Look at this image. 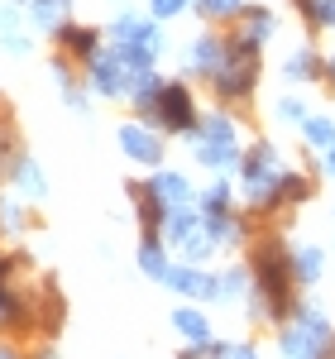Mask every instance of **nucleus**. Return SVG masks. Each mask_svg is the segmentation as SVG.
<instances>
[{
	"label": "nucleus",
	"instance_id": "9d476101",
	"mask_svg": "<svg viewBox=\"0 0 335 359\" xmlns=\"http://www.w3.org/2000/svg\"><path fill=\"white\" fill-rule=\"evenodd\" d=\"M225 53H230V43L225 39H216V34H201L196 43H187V72H196V77H216L221 72Z\"/></svg>",
	"mask_w": 335,
	"mask_h": 359
},
{
	"label": "nucleus",
	"instance_id": "4468645a",
	"mask_svg": "<svg viewBox=\"0 0 335 359\" xmlns=\"http://www.w3.org/2000/svg\"><path fill=\"white\" fill-rule=\"evenodd\" d=\"M172 331L182 335L187 345H211V340H216V335H211V321H206L196 306H177V311H172Z\"/></svg>",
	"mask_w": 335,
	"mask_h": 359
},
{
	"label": "nucleus",
	"instance_id": "393cba45",
	"mask_svg": "<svg viewBox=\"0 0 335 359\" xmlns=\"http://www.w3.org/2000/svg\"><path fill=\"white\" fill-rule=\"evenodd\" d=\"M302 139H307V149L331 154V149H335V120H326V115H311L307 125H302Z\"/></svg>",
	"mask_w": 335,
	"mask_h": 359
},
{
	"label": "nucleus",
	"instance_id": "f257e3e1",
	"mask_svg": "<svg viewBox=\"0 0 335 359\" xmlns=\"http://www.w3.org/2000/svg\"><path fill=\"white\" fill-rule=\"evenodd\" d=\"M249 273H254L249 321H273V326H287L302 297H292V292H297V278H292V254L278 245V235L254 240Z\"/></svg>",
	"mask_w": 335,
	"mask_h": 359
},
{
	"label": "nucleus",
	"instance_id": "a878e982",
	"mask_svg": "<svg viewBox=\"0 0 335 359\" xmlns=\"http://www.w3.org/2000/svg\"><path fill=\"white\" fill-rule=\"evenodd\" d=\"M196 10H201L206 20H235V15H245L249 5H245V0H196Z\"/></svg>",
	"mask_w": 335,
	"mask_h": 359
},
{
	"label": "nucleus",
	"instance_id": "1a4fd4ad",
	"mask_svg": "<svg viewBox=\"0 0 335 359\" xmlns=\"http://www.w3.org/2000/svg\"><path fill=\"white\" fill-rule=\"evenodd\" d=\"M149 192L163 201L168 211H182V206H196V187L182 177V172H172V168H153V177H149Z\"/></svg>",
	"mask_w": 335,
	"mask_h": 359
},
{
	"label": "nucleus",
	"instance_id": "f8f14e48",
	"mask_svg": "<svg viewBox=\"0 0 335 359\" xmlns=\"http://www.w3.org/2000/svg\"><path fill=\"white\" fill-rule=\"evenodd\" d=\"M57 43H62L67 57H82V62H91V57L101 53V34L86 29V25H62L57 29Z\"/></svg>",
	"mask_w": 335,
	"mask_h": 359
},
{
	"label": "nucleus",
	"instance_id": "c85d7f7f",
	"mask_svg": "<svg viewBox=\"0 0 335 359\" xmlns=\"http://www.w3.org/2000/svg\"><path fill=\"white\" fill-rule=\"evenodd\" d=\"M182 5H187V0H149L153 20H172V15H182Z\"/></svg>",
	"mask_w": 335,
	"mask_h": 359
},
{
	"label": "nucleus",
	"instance_id": "7ed1b4c3",
	"mask_svg": "<svg viewBox=\"0 0 335 359\" xmlns=\"http://www.w3.org/2000/svg\"><path fill=\"white\" fill-rule=\"evenodd\" d=\"M225 43H230V53H225L221 72L211 77V91L225 106H245L259 86V43H249L245 34H230Z\"/></svg>",
	"mask_w": 335,
	"mask_h": 359
},
{
	"label": "nucleus",
	"instance_id": "9b49d317",
	"mask_svg": "<svg viewBox=\"0 0 335 359\" xmlns=\"http://www.w3.org/2000/svg\"><path fill=\"white\" fill-rule=\"evenodd\" d=\"M5 177L15 182V192L25 196V201H43L48 196V177H43V168L34 163V154H20L15 163L5 168Z\"/></svg>",
	"mask_w": 335,
	"mask_h": 359
},
{
	"label": "nucleus",
	"instance_id": "4be33fe9",
	"mask_svg": "<svg viewBox=\"0 0 335 359\" xmlns=\"http://www.w3.org/2000/svg\"><path fill=\"white\" fill-rule=\"evenodd\" d=\"M230 206H235V192H230V182H216V187L196 192V211H201V216H230Z\"/></svg>",
	"mask_w": 335,
	"mask_h": 359
},
{
	"label": "nucleus",
	"instance_id": "20e7f679",
	"mask_svg": "<svg viewBox=\"0 0 335 359\" xmlns=\"http://www.w3.org/2000/svg\"><path fill=\"white\" fill-rule=\"evenodd\" d=\"M192 158H196L201 168H216V172H230V168L245 163V149H240V125L230 120V111L201 115Z\"/></svg>",
	"mask_w": 335,
	"mask_h": 359
},
{
	"label": "nucleus",
	"instance_id": "7c9ffc66",
	"mask_svg": "<svg viewBox=\"0 0 335 359\" xmlns=\"http://www.w3.org/2000/svg\"><path fill=\"white\" fill-rule=\"evenodd\" d=\"M15 264H20V259H15V254H0V283H5V278L15 273Z\"/></svg>",
	"mask_w": 335,
	"mask_h": 359
},
{
	"label": "nucleus",
	"instance_id": "2f4dec72",
	"mask_svg": "<svg viewBox=\"0 0 335 359\" xmlns=\"http://www.w3.org/2000/svg\"><path fill=\"white\" fill-rule=\"evenodd\" d=\"M0 359H20V350L15 345H0Z\"/></svg>",
	"mask_w": 335,
	"mask_h": 359
},
{
	"label": "nucleus",
	"instance_id": "ddd939ff",
	"mask_svg": "<svg viewBox=\"0 0 335 359\" xmlns=\"http://www.w3.org/2000/svg\"><path fill=\"white\" fill-rule=\"evenodd\" d=\"M139 269L153 278V283H168V273H172V259H168L163 235H144V240H139Z\"/></svg>",
	"mask_w": 335,
	"mask_h": 359
},
{
	"label": "nucleus",
	"instance_id": "a211bd4d",
	"mask_svg": "<svg viewBox=\"0 0 335 359\" xmlns=\"http://www.w3.org/2000/svg\"><path fill=\"white\" fill-rule=\"evenodd\" d=\"M282 77L287 82H316V77H326V62H321V53H311V48H297V53L282 62Z\"/></svg>",
	"mask_w": 335,
	"mask_h": 359
},
{
	"label": "nucleus",
	"instance_id": "473e14b6",
	"mask_svg": "<svg viewBox=\"0 0 335 359\" xmlns=\"http://www.w3.org/2000/svg\"><path fill=\"white\" fill-rule=\"evenodd\" d=\"M326 77H331V82H335V53L326 57Z\"/></svg>",
	"mask_w": 335,
	"mask_h": 359
},
{
	"label": "nucleus",
	"instance_id": "6ab92c4d",
	"mask_svg": "<svg viewBox=\"0 0 335 359\" xmlns=\"http://www.w3.org/2000/svg\"><path fill=\"white\" fill-rule=\"evenodd\" d=\"M245 297H254V273L245 264L221 269V302H245Z\"/></svg>",
	"mask_w": 335,
	"mask_h": 359
},
{
	"label": "nucleus",
	"instance_id": "412c9836",
	"mask_svg": "<svg viewBox=\"0 0 335 359\" xmlns=\"http://www.w3.org/2000/svg\"><path fill=\"white\" fill-rule=\"evenodd\" d=\"M240 20H245V39H249V43H268V39L278 34V20H273V10H264V5H249Z\"/></svg>",
	"mask_w": 335,
	"mask_h": 359
},
{
	"label": "nucleus",
	"instance_id": "aec40b11",
	"mask_svg": "<svg viewBox=\"0 0 335 359\" xmlns=\"http://www.w3.org/2000/svg\"><path fill=\"white\" fill-rule=\"evenodd\" d=\"M29 5V20H34V29H62V15L72 10V0H25Z\"/></svg>",
	"mask_w": 335,
	"mask_h": 359
},
{
	"label": "nucleus",
	"instance_id": "f3484780",
	"mask_svg": "<svg viewBox=\"0 0 335 359\" xmlns=\"http://www.w3.org/2000/svg\"><path fill=\"white\" fill-rule=\"evenodd\" d=\"M278 168V149L264 139V144H249L245 149V163H240V182H254V177H264V172H273Z\"/></svg>",
	"mask_w": 335,
	"mask_h": 359
},
{
	"label": "nucleus",
	"instance_id": "6e6552de",
	"mask_svg": "<svg viewBox=\"0 0 335 359\" xmlns=\"http://www.w3.org/2000/svg\"><path fill=\"white\" fill-rule=\"evenodd\" d=\"M168 287L177 297H196V302H221V273L201 269V264H172Z\"/></svg>",
	"mask_w": 335,
	"mask_h": 359
},
{
	"label": "nucleus",
	"instance_id": "cd10ccee",
	"mask_svg": "<svg viewBox=\"0 0 335 359\" xmlns=\"http://www.w3.org/2000/svg\"><path fill=\"white\" fill-rule=\"evenodd\" d=\"M273 115H278V120H287V125H307V120H311L302 96H282L278 106H273Z\"/></svg>",
	"mask_w": 335,
	"mask_h": 359
},
{
	"label": "nucleus",
	"instance_id": "39448f33",
	"mask_svg": "<svg viewBox=\"0 0 335 359\" xmlns=\"http://www.w3.org/2000/svg\"><path fill=\"white\" fill-rule=\"evenodd\" d=\"M139 120H149L153 130H168V135H196L201 115H196L192 86L187 82H163V91L153 96V106H149Z\"/></svg>",
	"mask_w": 335,
	"mask_h": 359
},
{
	"label": "nucleus",
	"instance_id": "dca6fc26",
	"mask_svg": "<svg viewBox=\"0 0 335 359\" xmlns=\"http://www.w3.org/2000/svg\"><path fill=\"white\" fill-rule=\"evenodd\" d=\"M321 273H326V249L321 245H297L292 249V278L297 283H321Z\"/></svg>",
	"mask_w": 335,
	"mask_h": 359
},
{
	"label": "nucleus",
	"instance_id": "f704fd0d",
	"mask_svg": "<svg viewBox=\"0 0 335 359\" xmlns=\"http://www.w3.org/2000/svg\"><path fill=\"white\" fill-rule=\"evenodd\" d=\"M326 359H335V340H331V345H326Z\"/></svg>",
	"mask_w": 335,
	"mask_h": 359
},
{
	"label": "nucleus",
	"instance_id": "c756f323",
	"mask_svg": "<svg viewBox=\"0 0 335 359\" xmlns=\"http://www.w3.org/2000/svg\"><path fill=\"white\" fill-rule=\"evenodd\" d=\"M225 359H259V350H254V345H245V340H230Z\"/></svg>",
	"mask_w": 335,
	"mask_h": 359
},
{
	"label": "nucleus",
	"instance_id": "2eb2a0df",
	"mask_svg": "<svg viewBox=\"0 0 335 359\" xmlns=\"http://www.w3.org/2000/svg\"><path fill=\"white\" fill-rule=\"evenodd\" d=\"M0 48L15 53V57L29 53V34H25V20H20L15 5H0Z\"/></svg>",
	"mask_w": 335,
	"mask_h": 359
},
{
	"label": "nucleus",
	"instance_id": "5701e85b",
	"mask_svg": "<svg viewBox=\"0 0 335 359\" xmlns=\"http://www.w3.org/2000/svg\"><path fill=\"white\" fill-rule=\"evenodd\" d=\"M0 230H10V235H25L29 230V216H25L20 192H0Z\"/></svg>",
	"mask_w": 335,
	"mask_h": 359
},
{
	"label": "nucleus",
	"instance_id": "423d86ee",
	"mask_svg": "<svg viewBox=\"0 0 335 359\" xmlns=\"http://www.w3.org/2000/svg\"><path fill=\"white\" fill-rule=\"evenodd\" d=\"M86 77H91V86H96V96H135V67L120 57V48H111V53H96L91 62H86Z\"/></svg>",
	"mask_w": 335,
	"mask_h": 359
},
{
	"label": "nucleus",
	"instance_id": "0eeeda50",
	"mask_svg": "<svg viewBox=\"0 0 335 359\" xmlns=\"http://www.w3.org/2000/svg\"><path fill=\"white\" fill-rule=\"evenodd\" d=\"M115 139H120V154H125L130 163H144V168L163 163V135H158L149 120H125Z\"/></svg>",
	"mask_w": 335,
	"mask_h": 359
},
{
	"label": "nucleus",
	"instance_id": "bb28decb",
	"mask_svg": "<svg viewBox=\"0 0 335 359\" xmlns=\"http://www.w3.org/2000/svg\"><path fill=\"white\" fill-rule=\"evenodd\" d=\"M302 5V15H307L316 29H331L335 25V0H297Z\"/></svg>",
	"mask_w": 335,
	"mask_h": 359
},
{
	"label": "nucleus",
	"instance_id": "f03ea898",
	"mask_svg": "<svg viewBox=\"0 0 335 359\" xmlns=\"http://www.w3.org/2000/svg\"><path fill=\"white\" fill-rule=\"evenodd\" d=\"M335 340L331 316L321 302H297L292 321L278 326V355L282 359H326V345Z\"/></svg>",
	"mask_w": 335,
	"mask_h": 359
},
{
	"label": "nucleus",
	"instance_id": "72a5a7b5",
	"mask_svg": "<svg viewBox=\"0 0 335 359\" xmlns=\"http://www.w3.org/2000/svg\"><path fill=\"white\" fill-rule=\"evenodd\" d=\"M326 172H331V177H335V149H331V154H326Z\"/></svg>",
	"mask_w": 335,
	"mask_h": 359
},
{
	"label": "nucleus",
	"instance_id": "b1692460",
	"mask_svg": "<svg viewBox=\"0 0 335 359\" xmlns=\"http://www.w3.org/2000/svg\"><path fill=\"white\" fill-rule=\"evenodd\" d=\"M25 297L10 287V283H0V331H15V326H25Z\"/></svg>",
	"mask_w": 335,
	"mask_h": 359
}]
</instances>
